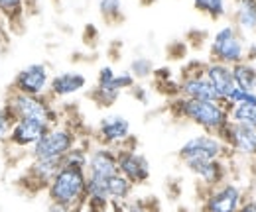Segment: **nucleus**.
Masks as SVG:
<instances>
[{
	"label": "nucleus",
	"mask_w": 256,
	"mask_h": 212,
	"mask_svg": "<svg viewBox=\"0 0 256 212\" xmlns=\"http://www.w3.org/2000/svg\"><path fill=\"white\" fill-rule=\"evenodd\" d=\"M193 8L201 14H205L207 18H211L213 22L226 16L224 0H193Z\"/></svg>",
	"instance_id": "obj_25"
},
{
	"label": "nucleus",
	"mask_w": 256,
	"mask_h": 212,
	"mask_svg": "<svg viewBox=\"0 0 256 212\" xmlns=\"http://www.w3.org/2000/svg\"><path fill=\"white\" fill-rule=\"evenodd\" d=\"M168 110L174 118L190 120L211 136H219L230 124L228 108L217 100H193V98L176 96L170 100Z\"/></svg>",
	"instance_id": "obj_1"
},
{
	"label": "nucleus",
	"mask_w": 256,
	"mask_h": 212,
	"mask_svg": "<svg viewBox=\"0 0 256 212\" xmlns=\"http://www.w3.org/2000/svg\"><path fill=\"white\" fill-rule=\"evenodd\" d=\"M238 212H256V201H254V199H250V201H244V203L240 205Z\"/></svg>",
	"instance_id": "obj_33"
},
{
	"label": "nucleus",
	"mask_w": 256,
	"mask_h": 212,
	"mask_svg": "<svg viewBox=\"0 0 256 212\" xmlns=\"http://www.w3.org/2000/svg\"><path fill=\"white\" fill-rule=\"evenodd\" d=\"M50 81H52L50 69L44 63H32V65H28V67H24V69H20L16 73V77L12 79L8 91L38 96V94H46L48 92Z\"/></svg>",
	"instance_id": "obj_11"
},
{
	"label": "nucleus",
	"mask_w": 256,
	"mask_h": 212,
	"mask_svg": "<svg viewBox=\"0 0 256 212\" xmlns=\"http://www.w3.org/2000/svg\"><path fill=\"white\" fill-rule=\"evenodd\" d=\"M106 189H108L110 203H118V205L128 203V199H130L132 193H134V185L128 181L126 177H122L120 173L112 175V177L106 181Z\"/></svg>",
	"instance_id": "obj_22"
},
{
	"label": "nucleus",
	"mask_w": 256,
	"mask_h": 212,
	"mask_svg": "<svg viewBox=\"0 0 256 212\" xmlns=\"http://www.w3.org/2000/svg\"><path fill=\"white\" fill-rule=\"evenodd\" d=\"M244 203V195L238 185L224 181L219 187L203 191L201 212H238Z\"/></svg>",
	"instance_id": "obj_10"
},
{
	"label": "nucleus",
	"mask_w": 256,
	"mask_h": 212,
	"mask_svg": "<svg viewBox=\"0 0 256 212\" xmlns=\"http://www.w3.org/2000/svg\"><path fill=\"white\" fill-rule=\"evenodd\" d=\"M96 142L98 146H106V148H118L120 144H124L130 134V122L122 114H108L104 118H100L96 126Z\"/></svg>",
	"instance_id": "obj_13"
},
{
	"label": "nucleus",
	"mask_w": 256,
	"mask_h": 212,
	"mask_svg": "<svg viewBox=\"0 0 256 212\" xmlns=\"http://www.w3.org/2000/svg\"><path fill=\"white\" fill-rule=\"evenodd\" d=\"M79 132L71 124H58L54 126L32 150L30 157L32 159H62L71 148L79 144Z\"/></svg>",
	"instance_id": "obj_5"
},
{
	"label": "nucleus",
	"mask_w": 256,
	"mask_h": 212,
	"mask_svg": "<svg viewBox=\"0 0 256 212\" xmlns=\"http://www.w3.org/2000/svg\"><path fill=\"white\" fill-rule=\"evenodd\" d=\"M50 130H52V126H46V124H40V122L18 120L12 126V130H10V136H8L6 146L20 148V150H32L34 146H36Z\"/></svg>",
	"instance_id": "obj_15"
},
{
	"label": "nucleus",
	"mask_w": 256,
	"mask_h": 212,
	"mask_svg": "<svg viewBox=\"0 0 256 212\" xmlns=\"http://www.w3.org/2000/svg\"><path fill=\"white\" fill-rule=\"evenodd\" d=\"M87 96L95 102L96 106L108 108V106H112V104L118 100L120 91L116 89V85H114V81H112V83H106V85H95V89L89 92Z\"/></svg>",
	"instance_id": "obj_24"
},
{
	"label": "nucleus",
	"mask_w": 256,
	"mask_h": 212,
	"mask_svg": "<svg viewBox=\"0 0 256 212\" xmlns=\"http://www.w3.org/2000/svg\"><path fill=\"white\" fill-rule=\"evenodd\" d=\"M26 10H28V16L38 14V0H26Z\"/></svg>",
	"instance_id": "obj_34"
},
{
	"label": "nucleus",
	"mask_w": 256,
	"mask_h": 212,
	"mask_svg": "<svg viewBox=\"0 0 256 212\" xmlns=\"http://www.w3.org/2000/svg\"><path fill=\"white\" fill-rule=\"evenodd\" d=\"M85 171H87L89 177L104 179V181H108L112 175H116L118 167H116V152H114V148L96 146L95 150H91Z\"/></svg>",
	"instance_id": "obj_16"
},
{
	"label": "nucleus",
	"mask_w": 256,
	"mask_h": 212,
	"mask_svg": "<svg viewBox=\"0 0 256 212\" xmlns=\"http://www.w3.org/2000/svg\"><path fill=\"white\" fill-rule=\"evenodd\" d=\"M46 195L50 205L65 212H83L87 203V171L83 167L62 165L46 189Z\"/></svg>",
	"instance_id": "obj_2"
},
{
	"label": "nucleus",
	"mask_w": 256,
	"mask_h": 212,
	"mask_svg": "<svg viewBox=\"0 0 256 212\" xmlns=\"http://www.w3.org/2000/svg\"><path fill=\"white\" fill-rule=\"evenodd\" d=\"M114 85H116V89H118L120 92L130 91V89L136 85V79L132 77L130 71H122V73H116V77H114Z\"/></svg>",
	"instance_id": "obj_31"
},
{
	"label": "nucleus",
	"mask_w": 256,
	"mask_h": 212,
	"mask_svg": "<svg viewBox=\"0 0 256 212\" xmlns=\"http://www.w3.org/2000/svg\"><path fill=\"white\" fill-rule=\"evenodd\" d=\"M98 14L102 22L108 26H118L126 18L120 0H98Z\"/></svg>",
	"instance_id": "obj_23"
},
{
	"label": "nucleus",
	"mask_w": 256,
	"mask_h": 212,
	"mask_svg": "<svg viewBox=\"0 0 256 212\" xmlns=\"http://www.w3.org/2000/svg\"><path fill=\"white\" fill-rule=\"evenodd\" d=\"M0 18L14 35L24 33L28 18L26 0H0Z\"/></svg>",
	"instance_id": "obj_18"
},
{
	"label": "nucleus",
	"mask_w": 256,
	"mask_h": 212,
	"mask_svg": "<svg viewBox=\"0 0 256 212\" xmlns=\"http://www.w3.org/2000/svg\"><path fill=\"white\" fill-rule=\"evenodd\" d=\"M89 148L77 144L75 148H71L69 152L62 157V165H71V167H87V159H89Z\"/></svg>",
	"instance_id": "obj_27"
},
{
	"label": "nucleus",
	"mask_w": 256,
	"mask_h": 212,
	"mask_svg": "<svg viewBox=\"0 0 256 212\" xmlns=\"http://www.w3.org/2000/svg\"><path fill=\"white\" fill-rule=\"evenodd\" d=\"M130 94H132L136 100H140L142 104H146V102H148V94H146V89H142V87H138V85H134V87L130 89Z\"/></svg>",
	"instance_id": "obj_32"
},
{
	"label": "nucleus",
	"mask_w": 256,
	"mask_h": 212,
	"mask_svg": "<svg viewBox=\"0 0 256 212\" xmlns=\"http://www.w3.org/2000/svg\"><path fill=\"white\" fill-rule=\"evenodd\" d=\"M188 171L197 177L199 185L203 187V191L219 187L226 181L228 177V167H226V159H207V161H192L186 163Z\"/></svg>",
	"instance_id": "obj_14"
},
{
	"label": "nucleus",
	"mask_w": 256,
	"mask_h": 212,
	"mask_svg": "<svg viewBox=\"0 0 256 212\" xmlns=\"http://www.w3.org/2000/svg\"><path fill=\"white\" fill-rule=\"evenodd\" d=\"M254 92H256V91H254Z\"/></svg>",
	"instance_id": "obj_37"
},
{
	"label": "nucleus",
	"mask_w": 256,
	"mask_h": 212,
	"mask_svg": "<svg viewBox=\"0 0 256 212\" xmlns=\"http://www.w3.org/2000/svg\"><path fill=\"white\" fill-rule=\"evenodd\" d=\"M60 169H62V159H32V163L16 179V187L24 195L36 197L50 187V183Z\"/></svg>",
	"instance_id": "obj_8"
},
{
	"label": "nucleus",
	"mask_w": 256,
	"mask_h": 212,
	"mask_svg": "<svg viewBox=\"0 0 256 212\" xmlns=\"http://www.w3.org/2000/svg\"><path fill=\"white\" fill-rule=\"evenodd\" d=\"M124 212H160V205L154 197H148V199H140V201L130 203Z\"/></svg>",
	"instance_id": "obj_30"
},
{
	"label": "nucleus",
	"mask_w": 256,
	"mask_h": 212,
	"mask_svg": "<svg viewBox=\"0 0 256 212\" xmlns=\"http://www.w3.org/2000/svg\"><path fill=\"white\" fill-rule=\"evenodd\" d=\"M230 150L224 146L217 136L211 134H199L190 138L180 150H178V159L186 165L192 161H207V159H226Z\"/></svg>",
	"instance_id": "obj_9"
},
{
	"label": "nucleus",
	"mask_w": 256,
	"mask_h": 212,
	"mask_svg": "<svg viewBox=\"0 0 256 212\" xmlns=\"http://www.w3.org/2000/svg\"><path fill=\"white\" fill-rule=\"evenodd\" d=\"M87 87V77L79 71H64L58 73L56 77H52L48 94L56 100V98H65L71 94H77Z\"/></svg>",
	"instance_id": "obj_17"
},
{
	"label": "nucleus",
	"mask_w": 256,
	"mask_h": 212,
	"mask_svg": "<svg viewBox=\"0 0 256 212\" xmlns=\"http://www.w3.org/2000/svg\"><path fill=\"white\" fill-rule=\"evenodd\" d=\"M2 26H4V22H2V18H0V30H2Z\"/></svg>",
	"instance_id": "obj_36"
},
{
	"label": "nucleus",
	"mask_w": 256,
	"mask_h": 212,
	"mask_svg": "<svg viewBox=\"0 0 256 212\" xmlns=\"http://www.w3.org/2000/svg\"><path fill=\"white\" fill-rule=\"evenodd\" d=\"M232 26L240 31H256V0H232Z\"/></svg>",
	"instance_id": "obj_20"
},
{
	"label": "nucleus",
	"mask_w": 256,
	"mask_h": 212,
	"mask_svg": "<svg viewBox=\"0 0 256 212\" xmlns=\"http://www.w3.org/2000/svg\"><path fill=\"white\" fill-rule=\"evenodd\" d=\"M14 124H16L14 116H12V114L6 110V106L2 104V106H0V146H6L8 136H10V130H12Z\"/></svg>",
	"instance_id": "obj_29"
},
{
	"label": "nucleus",
	"mask_w": 256,
	"mask_h": 212,
	"mask_svg": "<svg viewBox=\"0 0 256 212\" xmlns=\"http://www.w3.org/2000/svg\"><path fill=\"white\" fill-rule=\"evenodd\" d=\"M205 65H207V61L192 59L188 65L182 67V75L178 81L180 96L193 98V100H217V94L207 81Z\"/></svg>",
	"instance_id": "obj_7"
},
{
	"label": "nucleus",
	"mask_w": 256,
	"mask_h": 212,
	"mask_svg": "<svg viewBox=\"0 0 256 212\" xmlns=\"http://www.w3.org/2000/svg\"><path fill=\"white\" fill-rule=\"evenodd\" d=\"M136 144H138L136 138L130 136L124 144H120L118 148H114L118 173H120L122 177H126L134 187L148 183L150 181V175H152V171H150V161L146 159L144 153H140L136 150Z\"/></svg>",
	"instance_id": "obj_6"
},
{
	"label": "nucleus",
	"mask_w": 256,
	"mask_h": 212,
	"mask_svg": "<svg viewBox=\"0 0 256 212\" xmlns=\"http://www.w3.org/2000/svg\"><path fill=\"white\" fill-rule=\"evenodd\" d=\"M140 2H142V4H144V6H150V4H152V2H154V0H140Z\"/></svg>",
	"instance_id": "obj_35"
},
{
	"label": "nucleus",
	"mask_w": 256,
	"mask_h": 212,
	"mask_svg": "<svg viewBox=\"0 0 256 212\" xmlns=\"http://www.w3.org/2000/svg\"><path fill=\"white\" fill-rule=\"evenodd\" d=\"M6 110L14 116V120H34L46 126H58L62 122V112L56 108L54 98L46 94H22V92L8 91L4 100Z\"/></svg>",
	"instance_id": "obj_3"
},
{
	"label": "nucleus",
	"mask_w": 256,
	"mask_h": 212,
	"mask_svg": "<svg viewBox=\"0 0 256 212\" xmlns=\"http://www.w3.org/2000/svg\"><path fill=\"white\" fill-rule=\"evenodd\" d=\"M228 120L232 124H250L256 126V108L250 104H234L228 108Z\"/></svg>",
	"instance_id": "obj_26"
},
{
	"label": "nucleus",
	"mask_w": 256,
	"mask_h": 212,
	"mask_svg": "<svg viewBox=\"0 0 256 212\" xmlns=\"http://www.w3.org/2000/svg\"><path fill=\"white\" fill-rule=\"evenodd\" d=\"M230 152L256 157V126L250 124H228L217 136Z\"/></svg>",
	"instance_id": "obj_12"
},
{
	"label": "nucleus",
	"mask_w": 256,
	"mask_h": 212,
	"mask_svg": "<svg viewBox=\"0 0 256 212\" xmlns=\"http://www.w3.org/2000/svg\"><path fill=\"white\" fill-rule=\"evenodd\" d=\"M205 75H207L209 85L213 87V91L217 94V100H219L221 104H224L226 94L234 87L230 67H228V65H223V63L207 61V65H205Z\"/></svg>",
	"instance_id": "obj_19"
},
{
	"label": "nucleus",
	"mask_w": 256,
	"mask_h": 212,
	"mask_svg": "<svg viewBox=\"0 0 256 212\" xmlns=\"http://www.w3.org/2000/svg\"><path fill=\"white\" fill-rule=\"evenodd\" d=\"M154 61L150 59V57H144V55H140V57H136V59H132L130 63V73H132V77L136 79V81H142V79H148V77H152L154 75Z\"/></svg>",
	"instance_id": "obj_28"
},
{
	"label": "nucleus",
	"mask_w": 256,
	"mask_h": 212,
	"mask_svg": "<svg viewBox=\"0 0 256 212\" xmlns=\"http://www.w3.org/2000/svg\"><path fill=\"white\" fill-rule=\"evenodd\" d=\"M209 61L223 63L228 67L246 61V41L242 31L232 24H226L215 31L209 43Z\"/></svg>",
	"instance_id": "obj_4"
},
{
	"label": "nucleus",
	"mask_w": 256,
	"mask_h": 212,
	"mask_svg": "<svg viewBox=\"0 0 256 212\" xmlns=\"http://www.w3.org/2000/svg\"><path fill=\"white\" fill-rule=\"evenodd\" d=\"M230 73H232V81L238 89L246 92L256 91V65L248 63V61H240L230 67Z\"/></svg>",
	"instance_id": "obj_21"
}]
</instances>
